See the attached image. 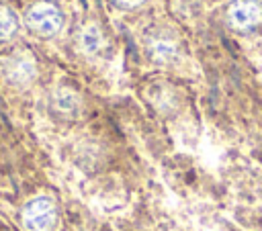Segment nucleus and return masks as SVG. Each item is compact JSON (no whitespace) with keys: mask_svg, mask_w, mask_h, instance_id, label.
I'll return each mask as SVG.
<instances>
[{"mask_svg":"<svg viewBox=\"0 0 262 231\" xmlns=\"http://www.w3.org/2000/svg\"><path fill=\"white\" fill-rule=\"evenodd\" d=\"M57 219V211L51 198L35 196L23 209V225L27 231H51Z\"/></svg>","mask_w":262,"mask_h":231,"instance_id":"f257e3e1","label":"nucleus"},{"mask_svg":"<svg viewBox=\"0 0 262 231\" xmlns=\"http://www.w3.org/2000/svg\"><path fill=\"white\" fill-rule=\"evenodd\" d=\"M27 22L39 35L49 37V35H55L61 29V12H59L57 6L49 4V2H39L29 10Z\"/></svg>","mask_w":262,"mask_h":231,"instance_id":"f03ea898","label":"nucleus"},{"mask_svg":"<svg viewBox=\"0 0 262 231\" xmlns=\"http://www.w3.org/2000/svg\"><path fill=\"white\" fill-rule=\"evenodd\" d=\"M227 20L235 29H254L262 22V4L258 0H231L227 6Z\"/></svg>","mask_w":262,"mask_h":231,"instance_id":"7ed1b4c3","label":"nucleus"},{"mask_svg":"<svg viewBox=\"0 0 262 231\" xmlns=\"http://www.w3.org/2000/svg\"><path fill=\"white\" fill-rule=\"evenodd\" d=\"M149 55L156 61H170L176 55V43H174V39L164 37V35L151 37V41H149Z\"/></svg>","mask_w":262,"mask_h":231,"instance_id":"20e7f679","label":"nucleus"},{"mask_svg":"<svg viewBox=\"0 0 262 231\" xmlns=\"http://www.w3.org/2000/svg\"><path fill=\"white\" fill-rule=\"evenodd\" d=\"M80 45H82V49L88 51V53L98 51V49L104 45V37H102V33H100V29H98L96 25H86V27L82 29V33H80Z\"/></svg>","mask_w":262,"mask_h":231,"instance_id":"39448f33","label":"nucleus"},{"mask_svg":"<svg viewBox=\"0 0 262 231\" xmlns=\"http://www.w3.org/2000/svg\"><path fill=\"white\" fill-rule=\"evenodd\" d=\"M33 74H35V65H33L31 59H25V57L14 59L10 63V70H8V76L14 82H27V80L33 78Z\"/></svg>","mask_w":262,"mask_h":231,"instance_id":"423d86ee","label":"nucleus"},{"mask_svg":"<svg viewBox=\"0 0 262 231\" xmlns=\"http://www.w3.org/2000/svg\"><path fill=\"white\" fill-rule=\"evenodd\" d=\"M18 27V18L14 14L12 8L8 6H0V39L10 37Z\"/></svg>","mask_w":262,"mask_h":231,"instance_id":"0eeeda50","label":"nucleus"},{"mask_svg":"<svg viewBox=\"0 0 262 231\" xmlns=\"http://www.w3.org/2000/svg\"><path fill=\"white\" fill-rule=\"evenodd\" d=\"M119 4H123V6H135V4H139L141 0H117Z\"/></svg>","mask_w":262,"mask_h":231,"instance_id":"6e6552de","label":"nucleus"}]
</instances>
